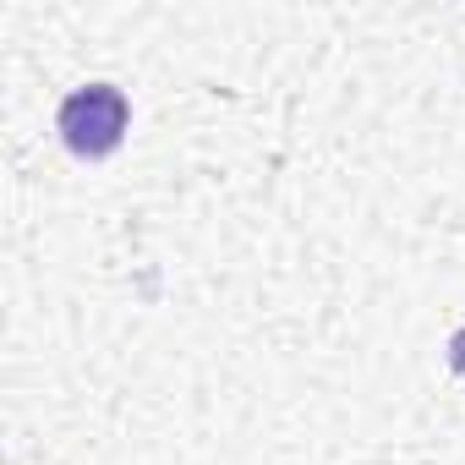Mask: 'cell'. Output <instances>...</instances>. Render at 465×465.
I'll return each mask as SVG.
<instances>
[{"instance_id": "1", "label": "cell", "mask_w": 465, "mask_h": 465, "mask_svg": "<svg viewBox=\"0 0 465 465\" xmlns=\"http://www.w3.org/2000/svg\"><path fill=\"white\" fill-rule=\"evenodd\" d=\"M126 121H132V104L115 83H88L77 94L61 99V143L77 153V159H110L126 137Z\"/></svg>"}, {"instance_id": "2", "label": "cell", "mask_w": 465, "mask_h": 465, "mask_svg": "<svg viewBox=\"0 0 465 465\" xmlns=\"http://www.w3.org/2000/svg\"><path fill=\"white\" fill-rule=\"evenodd\" d=\"M449 367L465 378V329H454V334H449Z\"/></svg>"}]
</instances>
